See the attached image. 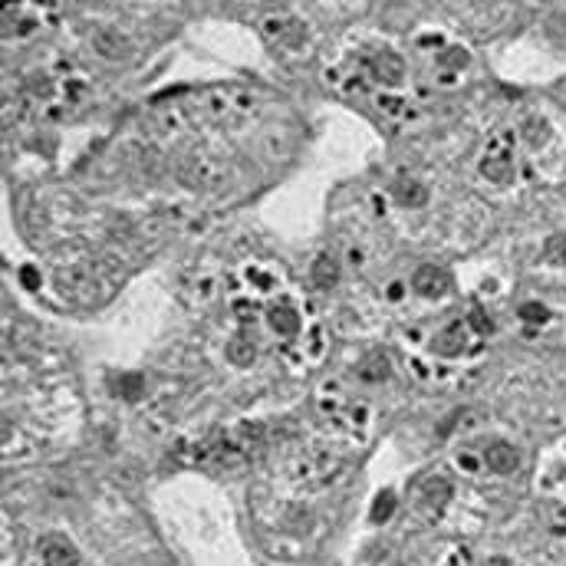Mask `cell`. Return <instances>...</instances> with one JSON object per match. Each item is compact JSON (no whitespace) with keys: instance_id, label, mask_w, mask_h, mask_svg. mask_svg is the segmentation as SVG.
I'll use <instances>...</instances> for the list:
<instances>
[{"instance_id":"6da1fadb","label":"cell","mask_w":566,"mask_h":566,"mask_svg":"<svg viewBox=\"0 0 566 566\" xmlns=\"http://www.w3.org/2000/svg\"><path fill=\"white\" fill-rule=\"evenodd\" d=\"M109 280H119V264L109 260V257H99V260H90V264H76V267L60 270L56 277V286L63 290V297H70L73 303H92V300H103L116 283H105Z\"/></svg>"},{"instance_id":"7a4b0ae2","label":"cell","mask_w":566,"mask_h":566,"mask_svg":"<svg viewBox=\"0 0 566 566\" xmlns=\"http://www.w3.org/2000/svg\"><path fill=\"white\" fill-rule=\"evenodd\" d=\"M481 175L494 185H510L514 181V155H510V135H504V142H494L488 155L481 158Z\"/></svg>"},{"instance_id":"3957f363","label":"cell","mask_w":566,"mask_h":566,"mask_svg":"<svg viewBox=\"0 0 566 566\" xmlns=\"http://www.w3.org/2000/svg\"><path fill=\"white\" fill-rule=\"evenodd\" d=\"M178 175L191 188H221L227 181V168L218 162H205V158H188V162H181Z\"/></svg>"},{"instance_id":"277c9868","label":"cell","mask_w":566,"mask_h":566,"mask_svg":"<svg viewBox=\"0 0 566 566\" xmlns=\"http://www.w3.org/2000/svg\"><path fill=\"white\" fill-rule=\"evenodd\" d=\"M92 46H96L99 56H105V60H112V63H122L125 56H132V50H135L132 40L119 30H99L92 36Z\"/></svg>"},{"instance_id":"5b68a950","label":"cell","mask_w":566,"mask_h":566,"mask_svg":"<svg viewBox=\"0 0 566 566\" xmlns=\"http://www.w3.org/2000/svg\"><path fill=\"white\" fill-rule=\"evenodd\" d=\"M464 349H468V326H464L461 319L458 323H448L432 339V353H438V356H461Z\"/></svg>"},{"instance_id":"8992f818","label":"cell","mask_w":566,"mask_h":566,"mask_svg":"<svg viewBox=\"0 0 566 566\" xmlns=\"http://www.w3.org/2000/svg\"><path fill=\"white\" fill-rule=\"evenodd\" d=\"M412 286H415L421 297L428 300H438L448 293V273L441 267H432V264H425V267L415 270V277H412Z\"/></svg>"},{"instance_id":"52a82bcc","label":"cell","mask_w":566,"mask_h":566,"mask_svg":"<svg viewBox=\"0 0 566 566\" xmlns=\"http://www.w3.org/2000/svg\"><path fill=\"white\" fill-rule=\"evenodd\" d=\"M40 556H43V566H76L79 563V553L70 540L63 536H46L43 547H40Z\"/></svg>"},{"instance_id":"ba28073f","label":"cell","mask_w":566,"mask_h":566,"mask_svg":"<svg viewBox=\"0 0 566 566\" xmlns=\"http://www.w3.org/2000/svg\"><path fill=\"white\" fill-rule=\"evenodd\" d=\"M264 30H267L273 40H280L286 50H300V46L306 43V27H303L300 20H267Z\"/></svg>"},{"instance_id":"9c48e42d","label":"cell","mask_w":566,"mask_h":566,"mask_svg":"<svg viewBox=\"0 0 566 566\" xmlns=\"http://www.w3.org/2000/svg\"><path fill=\"white\" fill-rule=\"evenodd\" d=\"M373 73H375V79H382L386 86H399L405 79V60L399 53H392V50H382V53H375Z\"/></svg>"},{"instance_id":"30bf717a","label":"cell","mask_w":566,"mask_h":566,"mask_svg":"<svg viewBox=\"0 0 566 566\" xmlns=\"http://www.w3.org/2000/svg\"><path fill=\"white\" fill-rule=\"evenodd\" d=\"M484 461H488V468H491L494 474H510V471H517L521 454H517V448H510L507 441H494L484 451Z\"/></svg>"},{"instance_id":"8fae6325","label":"cell","mask_w":566,"mask_h":566,"mask_svg":"<svg viewBox=\"0 0 566 566\" xmlns=\"http://www.w3.org/2000/svg\"><path fill=\"white\" fill-rule=\"evenodd\" d=\"M451 494H454L451 481H445V477H428V481L421 484V491H418V501L428 507V510H441V507H448Z\"/></svg>"},{"instance_id":"7c38bea8","label":"cell","mask_w":566,"mask_h":566,"mask_svg":"<svg viewBox=\"0 0 566 566\" xmlns=\"http://www.w3.org/2000/svg\"><path fill=\"white\" fill-rule=\"evenodd\" d=\"M267 323H270V329L280 333V336H297L300 333V313L290 303H273L267 310Z\"/></svg>"},{"instance_id":"4fadbf2b","label":"cell","mask_w":566,"mask_h":566,"mask_svg":"<svg viewBox=\"0 0 566 566\" xmlns=\"http://www.w3.org/2000/svg\"><path fill=\"white\" fill-rule=\"evenodd\" d=\"M313 283H316V290H333L339 283V264L329 253H319L313 260Z\"/></svg>"},{"instance_id":"5bb4252c","label":"cell","mask_w":566,"mask_h":566,"mask_svg":"<svg viewBox=\"0 0 566 566\" xmlns=\"http://www.w3.org/2000/svg\"><path fill=\"white\" fill-rule=\"evenodd\" d=\"M392 194H395V201H399V205H405V208H421V205L428 201V191H425V185H418V181H408V178L399 181Z\"/></svg>"},{"instance_id":"9a60e30c","label":"cell","mask_w":566,"mask_h":566,"mask_svg":"<svg viewBox=\"0 0 566 566\" xmlns=\"http://www.w3.org/2000/svg\"><path fill=\"white\" fill-rule=\"evenodd\" d=\"M359 375H362L366 382H386L388 375H392V366H388V359L382 356V353H373L369 359H362Z\"/></svg>"},{"instance_id":"2e32d148","label":"cell","mask_w":566,"mask_h":566,"mask_svg":"<svg viewBox=\"0 0 566 566\" xmlns=\"http://www.w3.org/2000/svg\"><path fill=\"white\" fill-rule=\"evenodd\" d=\"M227 359H231L234 366H240V369H247L253 359H257V349H253V343L247 336H234V339L227 343Z\"/></svg>"},{"instance_id":"e0dca14e","label":"cell","mask_w":566,"mask_h":566,"mask_svg":"<svg viewBox=\"0 0 566 566\" xmlns=\"http://www.w3.org/2000/svg\"><path fill=\"white\" fill-rule=\"evenodd\" d=\"M521 135H523V142L530 145V149H543L547 142H550V125L543 119H527L523 122V129H521Z\"/></svg>"},{"instance_id":"ac0fdd59","label":"cell","mask_w":566,"mask_h":566,"mask_svg":"<svg viewBox=\"0 0 566 566\" xmlns=\"http://www.w3.org/2000/svg\"><path fill=\"white\" fill-rule=\"evenodd\" d=\"M543 260L553 267H566V234H553L543 244Z\"/></svg>"},{"instance_id":"d6986e66","label":"cell","mask_w":566,"mask_h":566,"mask_svg":"<svg viewBox=\"0 0 566 566\" xmlns=\"http://www.w3.org/2000/svg\"><path fill=\"white\" fill-rule=\"evenodd\" d=\"M468 326L474 329L477 336H491V333H494V319L488 316V310H484L481 303H474V306H471V313H468Z\"/></svg>"},{"instance_id":"ffe728a7","label":"cell","mask_w":566,"mask_h":566,"mask_svg":"<svg viewBox=\"0 0 566 566\" xmlns=\"http://www.w3.org/2000/svg\"><path fill=\"white\" fill-rule=\"evenodd\" d=\"M392 514H395V494L382 491L379 497H375V504H373V523H386Z\"/></svg>"},{"instance_id":"44dd1931","label":"cell","mask_w":566,"mask_h":566,"mask_svg":"<svg viewBox=\"0 0 566 566\" xmlns=\"http://www.w3.org/2000/svg\"><path fill=\"white\" fill-rule=\"evenodd\" d=\"M119 392H122V399L125 402H138L142 399V392H145V379L142 375H122V382H119Z\"/></svg>"},{"instance_id":"7402d4cb","label":"cell","mask_w":566,"mask_h":566,"mask_svg":"<svg viewBox=\"0 0 566 566\" xmlns=\"http://www.w3.org/2000/svg\"><path fill=\"white\" fill-rule=\"evenodd\" d=\"M521 319L523 323H534V326H543L550 319V310L543 303H523L521 306Z\"/></svg>"},{"instance_id":"603a6c76","label":"cell","mask_w":566,"mask_h":566,"mask_svg":"<svg viewBox=\"0 0 566 566\" xmlns=\"http://www.w3.org/2000/svg\"><path fill=\"white\" fill-rule=\"evenodd\" d=\"M438 63H441V66H451V70H464V66H468V50L451 46V50H445V53L438 56Z\"/></svg>"},{"instance_id":"cb8c5ba5","label":"cell","mask_w":566,"mask_h":566,"mask_svg":"<svg viewBox=\"0 0 566 566\" xmlns=\"http://www.w3.org/2000/svg\"><path fill=\"white\" fill-rule=\"evenodd\" d=\"M20 280H23V286H27V290H40V273H36V267H23Z\"/></svg>"},{"instance_id":"d4e9b609","label":"cell","mask_w":566,"mask_h":566,"mask_svg":"<svg viewBox=\"0 0 566 566\" xmlns=\"http://www.w3.org/2000/svg\"><path fill=\"white\" fill-rule=\"evenodd\" d=\"M379 105H382V109H388L392 116H399V112H402V109H405V103H402V99H392V96H382V99H379Z\"/></svg>"},{"instance_id":"484cf974","label":"cell","mask_w":566,"mask_h":566,"mask_svg":"<svg viewBox=\"0 0 566 566\" xmlns=\"http://www.w3.org/2000/svg\"><path fill=\"white\" fill-rule=\"evenodd\" d=\"M33 96H50V79H46V76H36V79H33Z\"/></svg>"},{"instance_id":"4316f807","label":"cell","mask_w":566,"mask_h":566,"mask_svg":"<svg viewBox=\"0 0 566 566\" xmlns=\"http://www.w3.org/2000/svg\"><path fill=\"white\" fill-rule=\"evenodd\" d=\"M66 92H70V99H79L86 90H83V83H76V79H73V83H66Z\"/></svg>"},{"instance_id":"83f0119b","label":"cell","mask_w":566,"mask_h":566,"mask_svg":"<svg viewBox=\"0 0 566 566\" xmlns=\"http://www.w3.org/2000/svg\"><path fill=\"white\" fill-rule=\"evenodd\" d=\"M461 468H464V471H474V468H477V458H471V454H461Z\"/></svg>"},{"instance_id":"f1b7e54d","label":"cell","mask_w":566,"mask_h":566,"mask_svg":"<svg viewBox=\"0 0 566 566\" xmlns=\"http://www.w3.org/2000/svg\"><path fill=\"white\" fill-rule=\"evenodd\" d=\"M388 300H402V283H392L388 286Z\"/></svg>"}]
</instances>
